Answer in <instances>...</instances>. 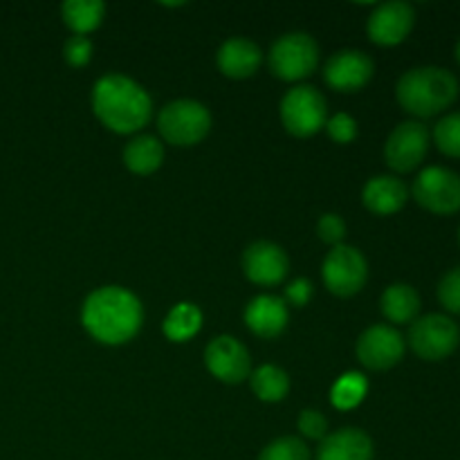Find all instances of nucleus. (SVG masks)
Instances as JSON below:
<instances>
[{"label":"nucleus","instance_id":"1","mask_svg":"<svg viewBox=\"0 0 460 460\" xmlns=\"http://www.w3.org/2000/svg\"><path fill=\"white\" fill-rule=\"evenodd\" d=\"M142 304L137 296L117 286L94 290L81 310L85 331L97 341L111 346L133 340L142 326Z\"/></svg>","mask_w":460,"mask_h":460},{"label":"nucleus","instance_id":"2","mask_svg":"<svg viewBox=\"0 0 460 460\" xmlns=\"http://www.w3.org/2000/svg\"><path fill=\"white\" fill-rule=\"evenodd\" d=\"M93 111L103 126L128 135L148 124L153 112L146 90L124 75H106L93 88Z\"/></svg>","mask_w":460,"mask_h":460},{"label":"nucleus","instance_id":"3","mask_svg":"<svg viewBox=\"0 0 460 460\" xmlns=\"http://www.w3.org/2000/svg\"><path fill=\"white\" fill-rule=\"evenodd\" d=\"M458 90L460 85L454 72L438 66H425L413 67L400 76L395 97L409 115L427 119L447 111L458 99Z\"/></svg>","mask_w":460,"mask_h":460},{"label":"nucleus","instance_id":"4","mask_svg":"<svg viewBox=\"0 0 460 460\" xmlns=\"http://www.w3.org/2000/svg\"><path fill=\"white\" fill-rule=\"evenodd\" d=\"M157 128L169 144L175 146H193L202 142L211 128V115L200 102L178 99L166 103L157 115Z\"/></svg>","mask_w":460,"mask_h":460},{"label":"nucleus","instance_id":"5","mask_svg":"<svg viewBox=\"0 0 460 460\" xmlns=\"http://www.w3.org/2000/svg\"><path fill=\"white\" fill-rule=\"evenodd\" d=\"M460 344V328L447 314H425L409 328V346L425 362L447 359Z\"/></svg>","mask_w":460,"mask_h":460},{"label":"nucleus","instance_id":"6","mask_svg":"<svg viewBox=\"0 0 460 460\" xmlns=\"http://www.w3.org/2000/svg\"><path fill=\"white\" fill-rule=\"evenodd\" d=\"M319 48L313 36L292 31L281 36L270 49V67L283 81H301L317 67Z\"/></svg>","mask_w":460,"mask_h":460},{"label":"nucleus","instance_id":"7","mask_svg":"<svg viewBox=\"0 0 460 460\" xmlns=\"http://www.w3.org/2000/svg\"><path fill=\"white\" fill-rule=\"evenodd\" d=\"M283 126L295 137H310L326 126V99L313 85H296L281 102Z\"/></svg>","mask_w":460,"mask_h":460},{"label":"nucleus","instance_id":"8","mask_svg":"<svg viewBox=\"0 0 460 460\" xmlns=\"http://www.w3.org/2000/svg\"><path fill=\"white\" fill-rule=\"evenodd\" d=\"M413 200L422 209L438 216H452L460 211V175L443 166H429L413 180Z\"/></svg>","mask_w":460,"mask_h":460},{"label":"nucleus","instance_id":"9","mask_svg":"<svg viewBox=\"0 0 460 460\" xmlns=\"http://www.w3.org/2000/svg\"><path fill=\"white\" fill-rule=\"evenodd\" d=\"M368 265L362 252L349 245H335L323 261V283L337 296H353L364 288Z\"/></svg>","mask_w":460,"mask_h":460},{"label":"nucleus","instance_id":"10","mask_svg":"<svg viewBox=\"0 0 460 460\" xmlns=\"http://www.w3.org/2000/svg\"><path fill=\"white\" fill-rule=\"evenodd\" d=\"M429 151V130L420 121H402L389 135L385 146L386 164L398 173L418 169Z\"/></svg>","mask_w":460,"mask_h":460},{"label":"nucleus","instance_id":"11","mask_svg":"<svg viewBox=\"0 0 460 460\" xmlns=\"http://www.w3.org/2000/svg\"><path fill=\"white\" fill-rule=\"evenodd\" d=\"M358 358L371 371L394 368L404 358V340L395 328L371 326L358 341Z\"/></svg>","mask_w":460,"mask_h":460},{"label":"nucleus","instance_id":"12","mask_svg":"<svg viewBox=\"0 0 460 460\" xmlns=\"http://www.w3.org/2000/svg\"><path fill=\"white\" fill-rule=\"evenodd\" d=\"M205 364L214 377L225 385H238L250 377V353L245 346L234 337H216L205 350Z\"/></svg>","mask_w":460,"mask_h":460},{"label":"nucleus","instance_id":"13","mask_svg":"<svg viewBox=\"0 0 460 460\" xmlns=\"http://www.w3.org/2000/svg\"><path fill=\"white\" fill-rule=\"evenodd\" d=\"M413 22H416V12L409 3L402 0H391V3L377 4L376 12L368 18V36L373 43L385 45H398L411 34Z\"/></svg>","mask_w":460,"mask_h":460},{"label":"nucleus","instance_id":"14","mask_svg":"<svg viewBox=\"0 0 460 460\" xmlns=\"http://www.w3.org/2000/svg\"><path fill=\"white\" fill-rule=\"evenodd\" d=\"M373 76V61L359 49H341L328 58L323 67V79L340 93H355L364 88Z\"/></svg>","mask_w":460,"mask_h":460},{"label":"nucleus","instance_id":"15","mask_svg":"<svg viewBox=\"0 0 460 460\" xmlns=\"http://www.w3.org/2000/svg\"><path fill=\"white\" fill-rule=\"evenodd\" d=\"M288 268V254L279 245L268 241H259L250 245L243 256V270H245L247 279L259 286H277L286 279Z\"/></svg>","mask_w":460,"mask_h":460},{"label":"nucleus","instance_id":"16","mask_svg":"<svg viewBox=\"0 0 460 460\" xmlns=\"http://www.w3.org/2000/svg\"><path fill=\"white\" fill-rule=\"evenodd\" d=\"M245 322L254 335L272 340L286 331L288 305L286 301L272 295H261L252 299L245 308Z\"/></svg>","mask_w":460,"mask_h":460},{"label":"nucleus","instance_id":"17","mask_svg":"<svg viewBox=\"0 0 460 460\" xmlns=\"http://www.w3.org/2000/svg\"><path fill=\"white\" fill-rule=\"evenodd\" d=\"M218 67L229 79H247L259 70L263 54L250 39H229L218 49Z\"/></svg>","mask_w":460,"mask_h":460},{"label":"nucleus","instance_id":"18","mask_svg":"<svg viewBox=\"0 0 460 460\" xmlns=\"http://www.w3.org/2000/svg\"><path fill=\"white\" fill-rule=\"evenodd\" d=\"M407 187H404L402 180L394 178V175H377V178H371L362 191L364 207L377 216L398 214L407 205Z\"/></svg>","mask_w":460,"mask_h":460},{"label":"nucleus","instance_id":"19","mask_svg":"<svg viewBox=\"0 0 460 460\" xmlns=\"http://www.w3.org/2000/svg\"><path fill=\"white\" fill-rule=\"evenodd\" d=\"M317 460H373V440L362 429L346 427L322 440Z\"/></svg>","mask_w":460,"mask_h":460},{"label":"nucleus","instance_id":"20","mask_svg":"<svg viewBox=\"0 0 460 460\" xmlns=\"http://www.w3.org/2000/svg\"><path fill=\"white\" fill-rule=\"evenodd\" d=\"M380 305L391 323H413L420 313V295L407 283H394L385 290Z\"/></svg>","mask_w":460,"mask_h":460},{"label":"nucleus","instance_id":"21","mask_svg":"<svg viewBox=\"0 0 460 460\" xmlns=\"http://www.w3.org/2000/svg\"><path fill=\"white\" fill-rule=\"evenodd\" d=\"M162 160H164V148L153 135H139L124 148V164L137 175H151L153 171L160 169Z\"/></svg>","mask_w":460,"mask_h":460},{"label":"nucleus","instance_id":"22","mask_svg":"<svg viewBox=\"0 0 460 460\" xmlns=\"http://www.w3.org/2000/svg\"><path fill=\"white\" fill-rule=\"evenodd\" d=\"M63 22L75 31L76 36H85L97 30L99 22L103 21L106 4L99 0H67L61 7Z\"/></svg>","mask_w":460,"mask_h":460},{"label":"nucleus","instance_id":"23","mask_svg":"<svg viewBox=\"0 0 460 460\" xmlns=\"http://www.w3.org/2000/svg\"><path fill=\"white\" fill-rule=\"evenodd\" d=\"M252 391L256 394V398L263 400V402H279L288 395L290 391V380H288V373L283 368L272 367V364H265L259 367L250 376Z\"/></svg>","mask_w":460,"mask_h":460},{"label":"nucleus","instance_id":"24","mask_svg":"<svg viewBox=\"0 0 460 460\" xmlns=\"http://www.w3.org/2000/svg\"><path fill=\"white\" fill-rule=\"evenodd\" d=\"M202 313L193 304H178L164 319V335L171 341H187L200 331Z\"/></svg>","mask_w":460,"mask_h":460},{"label":"nucleus","instance_id":"25","mask_svg":"<svg viewBox=\"0 0 460 460\" xmlns=\"http://www.w3.org/2000/svg\"><path fill=\"white\" fill-rule=\"evenodd\" d=\"M367 391L368 382L362 373H346L332 386L331 400L337 409H353L362 402Z\"/></svg>","mask_w":460,"mask_h":460},{"label":"nucleus","instance_id":"26","mask_svg":"<svg viewBox=\"0 0 460 460\" xmlns=\"http://www.w3.org/2000/svg\"><path fill=\"white\" fill-rule=\"evenodd\" d=\"M434 142L445 155L460 157V112H452L436 124Z\"/></svg>","mask_w":460,"mask_h":460},{"label":"nucleus","instance_id":"27","mask_svg":"<svg viewBox=\"0 0 460 460\" xmlns=\"http://www.w3.org/2000/svg\"><path fill=\"white\" fill-rule=\"evenodd\" d=\"M259 460H310V449L305 447V443L301 438L286 436V438H279L274 443H270L261 452Z\"/></svg>","mask_w":460,"mask_h":460},{"label":"nucleus","instance_id":"28","mask_svg":"<svg viewBox=\"0 0 460 460\" xmlns=\"http://www.w3.org/2000/svg\"><path fill=\"white\" fill-rule=\"evenodd\" d=\"M438 299L447 313L460 314V268L449 270L438 286Z\"/></svg>","mask_w":460,"mask_h":460},{"label":"nucleus","instance_id":"29","mask_svg":"<svg viewBox=\"0 0 460 460\" xmlns=\"http://www.w3.org/2000/svg\"><path fill=\"white\" fill-rule=\"evenodd\" d=\"M63 54H66V61L70 66H88L90 58H93V43H90L88 36H72L63 48Z\"/></svg>","mask_w":460,"mask_h":460},{"label":"nucleus","instance_id":"30","mask_svg":"<svg viewBox=\"0 0 460 460\" xmlns=\"http://www.w3.org/2000/svg\"><path fill=\"white\" fill-rule=\"evenodd\" d=\"M326 128H328V135L340 144L353 142L355 135H358V124H355L353 117L346 115V112H340V115L331 117V119L326 121Z\"/></svg>","mask_w":460,"mask_h":460},{"label":"nucleus","instance_id":"31","mask_svg":"<svg viewBox=\"0 0 460 460\" xmlns=\"http://www.w3.org/2000/svg\"><path fill=\"white\" fill-rule=\"evenodd\" d=\"M299 431L310 440H323L328 431V420L319 411L305 409L299 416Z\"/></svg>","mask_w":460,"mask_h":460},{"label":"nucleus","instance_id":"32","mask_svg":"<svg viewBox=\"0 0 460 460\" xmlns=\"http://www.w3.org/2000/svg\"><path fill=\"white\" fill-rule=\"evenodd\" d=\"M317 232L323 243H328V245H340L341 238L346 236V223L341 220V216L326 214L322 216V220H319Z\"/></svg>","mask_w":460,"mask_h":460},{"label":"nucleus","instance_id":"33","mask_svg":"<svg viewBox=\"0 0 460 460\" xmlns=\"http://www.w3.org/2000/svg\"><path fill=\"white\" fill-rule=\"evenodd\" d=\"M310 296H313V283H310L308 279H296V281H292L290 286L286 288L288 304L296 305V308H304L310 301Z\"/></svg>","mask_w":460,"mask_h":460},{"label":"nucleus","instance_id":"34","mask_svg":"<svg viewBox=\"0 0 460 460\" xmlns=\"http://www.w3.org/2000/svg\"><path fill=\"white\" fill-rule=\"evenodd\" d=\"M456 58H458V63H460V40H458V45H456Z\"/></svg>","mask_w":460,"mask_h":460},{"label":"nucleus","instance_id":"35","mask_svg":"<svg viewBox=\"0 0 460 460\" xmlns=\"http://www.w3.org/2000/svg\"><path fill=\"white\" fill-rule=\"evenodd\" d=\"M458 241H460V229H458Z\"/></svg>","mask_w":460,"mask_h":460}]
</instances>
